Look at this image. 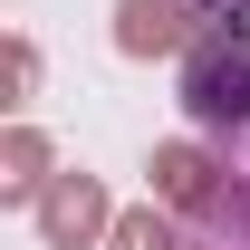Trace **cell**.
<instances>
[{"label":"cell","instance_id":"8","mask_svg":"<svg viewBox=\"0 0 250 250\" xmlns=\"http://www.w3.org/2000/svg\"><path fill=\"white\" fill-rule=\"evenodd\" d=\"M29 77H39V58H29V39H10V106L29 96Z\"/></svg>","mask_w":250,"mask_h":250},{"label":"cell","instance_id":"1","mask_svg":"<svg viewBox=\"0 0 250 250\" xmlns=\"http://www.w3.org/2000/svg\"><path fill=\"white\" fill-rule=\"evenodd\" d=\"M183 116L212 145H250V20H202V39L183 48Z\"/></svg>","mask_w":250,"mask_h":250},{"label":"cell","instance_id":"2","mask_svg":"<svg viewBox=\"0 0 250 250\" xmlns=\"http://www.w3.org/2000/svg\"><path fill=\"white\" fill-rule=\"evenodd\" d=\"M29 212H39V231H48V250H87V241H106V231H116V212H106V183H96V173H58Z\"/></svg>","mask_w":250,"mask_h":250},{"label":"cell","instance_id":"3","mask_svg":"<svg viewBox=\"0 0 250 250\" xmlns=\"http://www.w3.org/2000/svg\"><path fill=\"white\" fill-rule=\"evenodd\" d=\"M192 0H116V48L125 58H183L192 48Z\"/></svg>","mask_w":250,"mask_h":250},{"label":"cell","instance_id":"10","mask_svg":"<svg viewBox=\"0 0 250 250\" xmlns=\"http://www.w3.org/2000/svg\"><path fill=\"white\" fill-rule=\"evenodd\" d=\"M183 250H192V241H183Z\"/></svg>","mask_w":250,"mask_h":250},{"label":"cell","instance_id":"9","mask_svg":"<svg viewBox=\"0 0 250 250\" xmlns=\"http://www.w3.org/2000/svg\"><path fill=\"white\" fill-rule=\"evenodd\" d=\"M202 20H250V0H192Z\"/></svg>","mask_w":250,"mask_h":250},{"label":"cell","instance_id":"6","mask_svg":"<svg viewBox=\"0 0 250 250\" xmlns=\"http://www.w3.org/2000/svg\"><path fill=\"white\" fill-rule=\"evenodd\" d=\"M48 183H58V173H48L39 125H10V135H0V192H10V202H39Z\"/></svg>","mask_w":250,"mask_h":250},{"label":"cell","instance_id":"4","mask_svg":"<svg viewBox=\"0 0 250 250\" xmlns=\"http://www.w3.org/2000/svg\"><path fill=\"white\" fill-rule=\"evenodd\" d=\"M221 173H231V164H221L212 145H154V202H164V212H183V221L221 192Z\"/></svg>","mask_w":250,"mask_h":250},{"label":"cell","instance_id":"5","mask_svg":"<svg viewBox=\"0 0 250 250\" xmlns=\"http://www.w3.org/2000/svg\"><path fill=\"white\" fill-rule=\"evenodd\" d=\"M183 231H192V250H250V164L221 173V192L183 221Z\"/></svg>","mask_w":250,"mask_h":250},{"label":"cell","instance_id":"7","mask_svg":"<svg viewBox=\"0 0 250 250\" xmlns=\"http://www.w3.org/2000/svg\"><path fill=\"white\" fill-rule=\"evenodd\" d=\"M106 250H183L173 241V221L145 202V212H116V231H106Z\"/></svg>","mask_w":250,"mask_h":250}]
</instances>
